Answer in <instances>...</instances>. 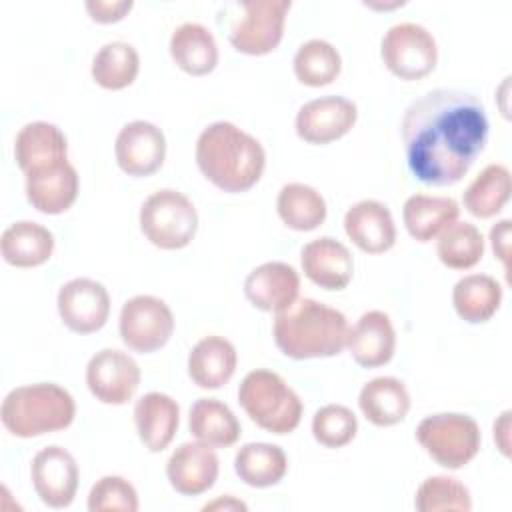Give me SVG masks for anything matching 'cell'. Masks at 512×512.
<instances>
[{"instance_id":"cell-1","label":"cell","mask_w":512,"mask_h":512,"mask_svg":"<svg viewBox=\"0 0 512 512\" xmlns=\"http://www.w3.org/2000/svg\"><path fill=\"white\" fill-rule=\"evenodd\" d=\"M400 134L414 178L428 186H452L482 154L488 118L478 96L434 88L408 104Z\"/></svg>"},{"instance_id":"cell-2","label":"cell","mask_w":512,"mask_h":512,"mask_svg":"<svg viewBox=\"0 0 512 512\" xmlns=\"http://www.w3.org/2000/svg\"><path fill=\"white\" fill-rule=\"evenodd\" d=\"M196 164L216 188L238 194L250 190L266 166L264 146L228 120L208 124L196 140Z\"/></svg>"},{"instance_id":"cell-3","label":"cell","mask_w":512,"mask_h":512,"mask_svg":"<svg viewBox=\"0 0 512 512\" xmlns=\"http://www.w3.org/2000/svg\"><path fill=\"white\" fill-rule=\"evenodd\" d=\"M346 316L314 298H296L286 310L276 312L272 336L278 350L294 360L330 358L348 342Z\"/></svg>"},{"instance_id":"cell-4","label":"cell","mask_w":512,"mask_h":512,"mask_svg":"<svg viewBox=\"0 0 512 512\" xmlns=\"http://www.w3.org/2000/svg\"><path fill=\"white\" fill-rule=\"evenodd\" d=\"M76 416L72 394L54 382H36L10 390L0 406L2 426L16 438H36L64 430Z\"/></svg>"},{"instance_id":"cell-5","label":"cell","mask_w":512,"mask_h":512,"mask_svg":"<svg viewBox=\"0 0 512 512\" xmlns=\"http://www.w3.org/2000/svg\"><path fill=\"white\" fill-rule=\"evenodd\" d=\"M238 402L256 426L272 434H290L302 420L300 396L278 372L266 368H256L242 378Z\"/></svg>"},{"instance_id":"cell-6","label":"cell","mask_w":512,"mask_h":512,"mask_svg":"<svg viewBox=\"0 0 512 512\" xmlns=\"http://www.w3.org/2000/svg\"><path fill=\"white\" fill-rule=\"evenodd\" d=\"M416 440L438 466L458 470L478 454L482 434L472 416L438 412L426 416L418 424Z\"/></svg>"},{"instance_id":"cell-7","label":"cell","mask_w":512,"mask_h":512,"mask_svg":"<svg viewBox=\"0 0 512 512\" xmlns=\"http://www.w3.org/2000/svg\"><path fill=\"white\" fill-rule=\"evenodd\" d=\"M140 230L150 244L162 250H180L198 230V212L192 200L174 188L152 192L140 208Z\"/></svg>"},{"instance_id":"cell-8","label":"cell","mask_w":512,"mask_h":512,"mask_svg":"<svg viewBox=\"0 0 512 512\" xmlns=\"http://www.w3.org/2000/svg\"><path fill=\"white\" fill-rule=\"evenodd\" d=\"M290 0H242L228 26L230 44L248 56L272 52L284 34Z\"/></svg>"},{"instance_id":"cell-9","label":"cell","mask_w":512,"mask_h":512,"mask_svg":"<svg viewBox=\"0 0 512 512\" xmlns=\"http://www.w3.org/2000/svg\"><path fill=\"white\" fill-rule=\"evenodd\" d=\"M380 56L400 80H420L436 68L438 46L432 32L422 24L398 22L384 32Z\"/></svg>"},{"instance_id":"cell-10","label":"cell","mask_w":512,"mask_h":512,"mask_svg":"<svg viewBox=\"0 0 512 512\" xmlns=\"http://www.w3.org/2000/svg\"><path fill=\"white\" fill-rule=\"evenodd\" d=\"M118 332L132 352L150 354L170 340L174 332V314L162 298L138 294L122 304Z\"/></svg>"},{"instance_id":"cell-11","label":"cell","mask_w":512,"mask_h":512,"mask_svg":"<svg viewBox=\"0 0 512 512\" xmlns=\"http://www.w3.org/2000/svg\"><path fill=\"white\" fill-rule=\"evenodd\" d=\"M140 366L118 348L98 350L86 364V386L102 404L122 406L140 386Z\"/></svg>"},{"instance_id":"cell-12","label":"cell","mask_w":512,"mask_h":512,"mask_svg":"<svg viewBox=\"0 0 512 512\" xmlns=\"http://www.w3.org/2000/svg\"><path fill=\"white\" fill-rule=\"evenodd\" d=\"M56 306L64 326L76 334L98 332L110 316L108 290L92 278L64 282L58 290Z\"/></svg>"},{"instance_id":"cell-13","label":"cell","mask_w":512,"mask_h":512,"mask_svg":"<svg viewBox=\"0 0 512 512\" xmlns=\"http://www.w3.org/2000/svg\"><path fill=\"white\" fill-rule=\"evenodd\" d=\"M30 478L38 498L46 506L66 508L76 496L80 472L74 456L66 448L50 444L34 454Z\"/></svg>"},{"instance_id":"cell-14","label":"cell","mask_w":512,"mask_h":512,"mask_svg":"<svg viewBox=\"0 0 512 512\" xmlns=\"http://www.w3.org/2000/svg\"><path fill=\"white\" fill-rule=\"evenodd\" d=\"M358 108L352 100L328 94L314 98L298 108L296 134L308 144H330L352 130Z\"/></svg>"},{"instance_id":"cell-15","label":"cell","mask_w":512,"mask_h":512,"mask_svg":"<svg viewBox=\"0 0 512 512\" xmlns=\"http://www.w3.org/2000/svg\"><path fill=\"white\" fill-rule=\"evenodd\" d=\"M116 164L128 176H150L166 158L164 132L148 120H132L124 124L114 142Z\"/></svg>"},{"instance_id":"cell-16","label":"cell","mask_w":512,"mask_h":512,"mask_svg":"<svg viewBox=\"0 0 512 512\" xmlns=\"http://www.w3.org/2000/svg\"><path fill=\"white\" fill-rule=\"evenodd\" d=\"M14 158L24 176L64 164L68 162L66 136L52 122H28L14 138Z\"/></svg>"},{"instance_id":"cell-17","label":"cell","mask_w":512,"mask_h":512,"mask_svg":"<svg viewBox=\"0 0 512 512\" xmlns=\"http://www.w3.org/2000/svg\"><path fill=\"white\" fill-rule=\"evenodd\" d=\"M220 462L212 446L202 442L180 444L166 462L170 486L182 496L208 492L218 478Z\"/></svg>"},{"instance_id":"cell-18","label":"cell","mask_w":512,"mask_h":512,"mask_svg":"<svg viewBox=\"0 0 512 512\" xmlns=\"http://www.w3.org/2000/svg\"><path fill=\"white\" fill-rule=\"evenodd\" d=\"M300 292V276L294 266L272 260L256 266L244 280L248 302L262 312L286 310Z\"/></svg>"},{"instance_id":"cell-19","label":"cell","mask_w":512,"mask_h":512,"mask_svg":"<svg viewBox=\"0 0 512 512\" xmlns=\"http://www.w3.org/2000/svg\"><path fill=\"white\" fill-rule=\"evenodd\" d=\"M300 264L304 276L324 290L346 288L354 274V258L350 250L330 236H320L304 244Z\"/></svg>"},{"instance_id":"cell-20","label":"cell","mask_w":512,"mask_h":512,"mask_svg":"<svg viewBox=\"0 0 512 512\" xmlns=\"http://www.w3.org/2000/svg\"><path fill=\"white\" fill-rule=\"evenodd\" d=\"M344 232L366 254H382L396 242L392 212L374 198H364L346 210Z\"/></svg>"},{"instance_id":"cell-21","label":"cell","mask_w":512,"mask_h":512,"mask_svg":"<svg viewBox=\"0 0 512 512\" xmlns=\"http://www.w3.org/2000/svg\"><path fill=\"white\" fill-rule=\"evenodd\" d=\"M346 346L354 362L362 368L388 364L396 350V332L390 316L382 310L364 312L348 330Z\"/></svg>"},{"instance_id":"cell-22","label":"cell","mask_w":512,"mask_h":512,"mask_svg":"<svg viewBox=\"0 0 512 512\" xmlns=\"http://www.w3.org/2000/svg\"><path fill=\"white\" fill-rule=\"evenodd\" d=\"M134 424L140 442L150 452H162L176 436L180 406L164 392H146L134 404Z\"/></svg>"},{"instance_id":"cell-23","label":"cell","mask_w":512,"mask_h":512,"mask_svg":"<svg viewBox=\"0 0 512 512\" xmlns=\"http://www.w3.org/2000/svg\"><path fill=\"white\" fill-rule=\"evenodd\" d=\"M238 354L234 344L224 336L200 338L188 354V376L198 388L216 390L236 372Z\"/></svg>"},{"instance_id":"cell-24","label":"cell","mask_w":512,"mask_h":512,"mask_svg":"<svg viewBox=\"0 0 512 512\" xmlns=\"http://www.w3.org/2000/svg\"><path fill=\"white\" fill-rule=\"evenodd\" d=\"M80 178L70 162L26 176V198L42 214H62L78 198Z\"/></svg>"},{"instance_id":"cell-25","label":"cell","mask_w":512,"mask_h":512,"mask_svg":"<svg viewBox=\"0 0 512 512\" xmlns=\"http://www.w3.org/2000/svg\"><path fill=\"white\" fill-rule=\"evenodd\" d=\"M174 64L190 76H206L218 64L214 34L200 22H184L174 28L168 44Z\"/></svg>"},{"instance_id":"cell-26","label":"cell","mask_w":512,"mask_h":512,"mask_svg":"<svg viewBox=\"0 0 512 512\" xmlns=\"http://www.w3.org/2000/svg\"><path fill=\"white\" fill-rule=\"evenodd\" d=\"M54 252V234L34 222L18 220L0 236V254L4 262L16 268H34L44 264Z\"/></svg>"},{"instance_id":"cell-27","label":"cell","mask_w":512,"mask_h":512,"mask_svg":"<svg viewBox=\"0 0 512 512\" xmlns=\"http://www.w3.org/2000/svg\"><path fill=\"white\" fill-rule=\"evenodd\" d=\"M358 406L374 426H394L406 418L410 410V394L402 380L394 376H376L362 386Z\"/></svg>"},{"instance_id":"cell-28","label":"cell","mask_w":512,"mask_h":512,"mask_svg":"<svg viewBox=\"0 0 512 512\" xmlns=\"http://www.w3.org/2000/svg\"><path fill=\"white\" fill-rule=\"evenodd\" d=\"M460 206L452 196L412 194L402 206V220L408 234L418 242H430L448 224L458 220Z\"/></svg>"},{"instance_id":"cell-29","label":"cell","mask_w":512,"mask_h":512,"mask_svg":"<svg viewBox=\"0 0 512 512\" xmlns=\"http://www.w3.org/2000/svg\"><path fill=\"white\" fill-rule=\"evenodd\" d=\"M190 434L212 448L232 446L240 438V422L228 404L218 398H198L188 414Z\"/></svg>"},{"instance_id":"cell-30","label":"cell","mask_w":512,"mask_h":512,"mask_svg":"<svg viewBox=\"0 0 512 512\" xmlns=\"http://www.w3.org/2000/svg\"><path fill=\"white\" fill-rule=\"evenodd\" d=\"M238 478L252 488H268L278 484L288 472V458L278 444L248 442L234 456Z\"/></svg>"},{"instance_id":"cell-31","label":"cell","mask_w":512,"mask_h":512,"mask_svg":"<svg viewBox=\"0 0 512 512\" xmlns=\"http://www.w3.org/2000/svg\"><path fill=\"white\" fill-rule=\"evenodd\" d=\"M502 286L488 274H466L452 288V304L456 314L470 322H488L500 308Z\"/></svg>"},{"instance_id":"cell-32","label":"cell","mask_w":512,"mask_h":512,"mask_svg":"<svg viewBox=\"0 0 512 512\" xmlns=\"http://www.w3.org/2000/svg\"><path fill=\"white\" fill-rule=\"evenodd\" d=\"M276 210L280 220L298 232L316 230L326 220L328 212L324 196L302 182H288L280 188Z\"/></svg>"},{"instance_id":"cell-33","label":"cell","mask_w":512,"mask_h":512,"mask_svg":"<svg viewBox=\"0 0 512 512\" xmlns=\"http://www.w3.org/2000/svg\"><path fill=\"white\" fill-rule=\"evenodd\" d=\"M510 198V170L492 162L480 170V174L464 188V208L476 218L496 216Z\"/></svg>"},{"instance_id":"cell-34","label":"cell","mask_w":512,"mask_h":512,"mask_svg":"<svg viewBox=\"0 0 512 512\" xmlns=\"http://www.w3.org/2000/svg\"><path fill=\"white\" fill-rule=\"evenodd\" d=\"M140 70V56L128 42L114 40L98 48L92 58V78L106 90H122L130 86Z\"/></svg>"},{"instance_id":"cell-35","label":"cell","mask_w":512,"mask_h":512,"mask_svg":"<svg viewBox=\"0 0 512 512\" xmlns=\"http://www.w3.org/2000/svg\"><path fill=\"white\" fill-rule=\"evenodd\" d=\"M438 260L452 270H468L484 256V236L472 222L454 220L436 240Z\"/></svg>"},{"instance_id":"cell-36","label":"cell","mask_w":512,"mask_h":512,"mask_svg":"<svg viewBox=\"0 0 512 512\" xmlns=\"http://www.w3.org/2000/svg\"><path fill=\"white\" fill-rule=\"evenodd\" d=\"M292 66L298 82L320 88L336 80L342 70V58L328 40L310 38L298 46Z\"/></svg>"},{"instance_id":"cell-37","label":"cell","mask_w":512,"mask_h":512,"mask_svg":"<svg viewBox=\"0 0 512 512\" xmlns=\"http://www.w3.org/2000/svg\"><path fill=\"white\" fill-rule=\"evenodd\" d=\"M414 506L418 512H442V510H472L470 490L454 476L438 474L428 476L416 490Z\"/></svg>"},{"instance_id":"cell-38","label":"cell","mask_w":512,"mask_h":512,"mask_svg":"<svg viewBox=\"0 0 512 512\" xmlns=\"http://www.w3.org/2000/svg\"><path fill=\"white\" fill-rule=\"evenodd\" d=\"M358 432L356 414L344 404H326L312 416V436L326 448H342Z\"/></svg>"},{"instance_id":"cell-39","label":"cell","mask_w":512,"mask_h":512,"mask_svg":"<svg viewBox=\"0 0 512 512\" xmlns=\"http://www.w3.org/2000/svg\"><path fill=\"white\" fill-rule=\"evenodd\" d=\"M86 504L90 512H136L138 492L126 478L108 474L92 484Z\"/></svg>"},{"instance_id":"cell-40","label":"cell","mask_w":512,"mask_h":512,"mask_svg":"<svg viewBox=\"0 0 512 512\" xmlns=\"http://www.w3.org/2000/svg\"><path fill=\"white\" fill-rule=\"evenodd\" d=\"M86 10L92 20L100 24H112L122 20L134 6L132 0H88Z\"/></svg>"},{"instance_id":"cell-41","label":"cell","mask_w":512,"mask_h":512,"mask_svg":"<svg viewBox=\"0 0 512 512\" xmlns=\"http://www.w3.org/2000/svg\"><path fill=\"white\" fill-rule=\"evenodd\" d=\"M490 242H492V250L498 256V260H502L506 266L508 248H510V220L508 218L496 222L490 228Z\"/></svg>"},{"instance_id":"cell-42","label":"cell","mask_w":512,"mask_h":512,"mask_svg":"<svg viewBox=\"0 0 512 512\" xmlns=\"http://www.w3.org/2000/svg\"><path fill=\"white\" fill-rule=\"evenodd\" d=\"M508 430H510V410H504L500 418L494 422V440L504 456H510V440H508Z\"/></svg>"},{"instance_id":"cell-43","label":"cell","mask_w":512,"mask_h":512,"mask_svg":"<svg viewBox=\"0 0 512 512\" xmlns=\"http://www.w3.org/2000/svg\"><path fill=\"white\" fill-rule=\"evenodd\" d=\"M246 508H248V506H246L242 500H236L234 496H228V494H226L224 498L220 496V498H216V500H212V502H208V504L202 506V510H206V512H208V510H242V512H244Z\"/></svg>"}]
</instances>
